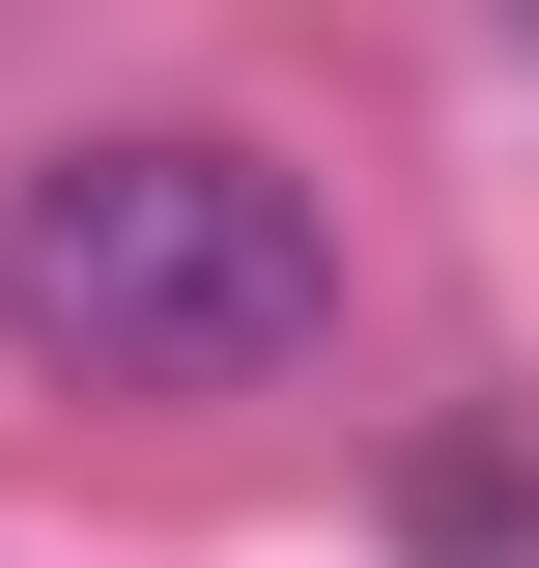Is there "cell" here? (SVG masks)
I'll use <instances>...</instances> for the list:
<instances>
[{
  "mask_svg": "<svg viewBox=\"0 0 539 568\" xmlns=\"http://www.w3.org/2000/svg\"><path fill=\"white\" fill-rule=\"evenodd\" d=\"M340 342V227L227 114H85L0 171V369L29 398H284Z\"/></svg>",
  "mask_w": 539,
  "mask_h": 568,
  "instance_id": "1",
  "label": "cell"
},
{
  "mask_svg": "<svg viewBox=\"0 0 539 568\" xmlns=\"http://www.w3.org/2000/svg\"><path fill=\"white\" fill-rule=\"evenodd\" d=\"M511 29H539V0H511Z\"/></svg>",
  "mask_w": 539,
  "mask_h": 568,
  "instance_id": "2",
  "label": "cell"
}]
</instances>
